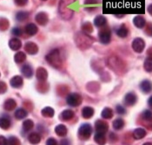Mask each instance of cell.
Instances as JSON below:
<instances>
[{"instance_id": "cell-1", "label": "cell", "mask_w": 152, "mask_h": 145, "mask_svg": "<svg viewBox=\"0 0 152 145\" xmlns=\"http://www.w3.org/2000/svg\"><path fill=\"white\" fill-rule=\"evenodd\" d=\"M46 61L54 67H58L61 66V60H60V53L58 49L52 50L46 56Z\"/></svg>"}, {"instance_id": "cell-2", "label": "cell", "mask_w": 152, "mask_h": 145, "mask_svg": "<svg viewBox=\"0 0 152 145\" xmlns=\"http://www.w3.org/2000/svg\"><path fill=\"white\" fill-rule=\"evenodd\" d=\"M91 133H92V127L89 123L83 124L78 129V135L81 139H83V140L90 138Z\"/></svg>"}, {"instance_id": "cell-3", "label": "cell", "mask_w": 152, "mask_h": 145, "mask_svg": "<svg viewBox=\"0 0 152 145\" xmlns=\"http://www.w3.org/2000/svg\"><path fill=\"white\" fill-rule=\"evenodd\" d=\"M66 101H67V104L69 106H70V107H77V106L81 104L82 98H81V96L78 94L72 93V94H70L67 96Z\"/></svg>"}, {"instance_id": "cell-4", "label": "cell", "mask_w": 152, "mask_h": 145, "mask_svg": "<svg viewBox=\"0 0 152 145\" xmlns=\"http://www.w3.org/2000/svg\"><path fill=\"white\" fill-rule=\"evenodd\" d=\"M145 47V42L142 38H136L133 42H132V48L133 50L137 53H141L143 49Z\"/></svg>"}, {"instance_id": "cell-5", "label": "cell", "mask_w": 152, "mask_h": 145, "mask_svg": "<svg viewBox=\"0 0 152 145\" xmlns=\"http://www.w3.org/2000/svg\"><path fill=\"white\" fill-rule=\"evenodd\" d=\"M99 40L101 43L107 45L110 42V32L109 30H102L99 32Z\"/></svg>"}, {"instance_id": "cell-6", "label": "cell", "mask_w": 152, "mask_h": 145, "mask_svg": "<svg viewBox=\"0 0 152 145\" xmlns=\"http://www.w3.org/2000/svg\"><path fill=\"white\" fill-rule=\"evenodd\" d=\"M140 89L144 94H149L152 91V82L149 80H144L140 83Z\"/></svg>"}, {"instance_id": "cell-7", "label": "cell", "mask_w": 152, "mask_h": 145, "mask_svg": "<svg viewBox=\"0 0 152 145\" xmlns=\"http://www.w3.org/2000/svg\"><path fill=\"white\" fill-rule=\"evenodd\" d=\"M137 101V97L134 93H128L124 97V103L127 106H133L136 104Z\"/></svg>"}, {"instance_id": "cell-8", "label": "cell", "mask_w": 152, "mask_h": 145, "mask_svg": "<svg viewBox=\"0 0 152 145\" xmlns=\"http://www.w3.org/2000/svg\"><path fill=\"white\" fill-rule=\"evenodd\" d=\"M95 126H96V132L105 134L107 132V130H108V124L104 121H101V120H98V121H96Z\"/></svg>"}, {"instance_id": "cell-9", "label": "cell", "mask_w": 152, "mask_h": 145, "mask_svg": "<svg viewBox=\"0 0 152 145\" xmlns=\"http://www.w3.org/2000/svg\"><path fill=\"white\" fill-rule=\"evenodd\" d=\"M9 47L13 51H18V50L21 48L22 43H21L20 39H18L17 38H13L9 41Z\"/></svg>"}, {"instance_id": "cell-10", "label": "cell", "mask_w": 152, "mask_h": 145, "mask_svg": "<svg viewBox=\"0 0 152 145\" xmlns=\"http://www.w3.org/2000/svg\"><path fill=\"white\" fill-rule=\"evenodd\" d=\"M25 51L29 53V54H36L38 51V47L36 45L35 43L33 42H28L25 44V47H24Z\"/></svg>"}, {"instance_id": "cell-11", "label": "cell", "mask_w": 152, "mask_h": 145, "mask_svg": "<svg viewBox=\"0 0 152 145\" xmlns=\"http://www.w3.org/2000/svg\"><path fill=\"white\" fill-rule=\"evenodd\" d=\"M36 21L41 25H45L48 22V16L45 12H39L36 16Z\"/></svg>"}, {"instance_id": "cell-12", "label": "cell", "mask_w": 152, "mask_h": 145, "mask_svg": "<svg viewBox=\"0 0 152 145\" xmlns=\"http://www.w3.org/2000/svg\"><path fill=\"white\" fill-rule=\"evenodd\" d=\"M10 83H11L12 87H15V88H19V87H22V85H23V78H22L21 76H18V75L14 76L12 80H11V82H10Z\"/></svg>"}, {"instance_id": "cell-13", "label": "cell", "mask_w": 152, "mask_h": 145, "mask_svg": "<svg viewBox=\"0 0 152 145\" xmlns=\"http://www.w3.org/2000/svg\"><path fill=\"white\" fill-rule=\"evenodd\" d=\"M37 31H38V29H37V25L33 23H30L25 26V33L30 36L35 35L37 33Z\"/></svg>"}, {"instance_id": "cell-14", "label": "cell", "mask_w": 152, "mask_h": 145, "mask_svg": "<svg viewBox=\"0 0 152 145\" xmlns=\"http://www.w3.org/2000/svg\"><path fill=\"white\" fill-rule=\"evenodd\" d=\"M133 23H134L136 27L142 28V27H144V25L146 24V21H145L144 18H142V16H137L133 18Z\"/></svg>"}, {"instance_id": "cell-15", "label": "cell", "mask_w": 152, "mask_h": 145, "mask_svg": "<svg viewBox=\"0 0 152 145\" xmlns=\"http://www.w3.org/2000/svg\"><path fill=\"white\" fill-rule=\"evenodd\" d=\"M146 135V131L144 129H142V128H138V129H136L133 132V137L137 140H140L142 139L144 136Z\"/></svg>"}, {"instance_id": "cell-16", "label": "cell", "mask_w": 152, "mask_h": 145, "mask_svg": "<svg viewBox=\"0 0 152 145\" xmlns=\"http://www.w3.org/2000/svg\"><path fill=\"white\" fill-rule=\"evenodd\" d=\"M94 140L96 143H97L99 145L105 144L106 139L104 133H100V132H96L95 136H94Z\"/></svg>"}, {"instance_id": "cell-17", "label": "cell", "mask_w": 152, "mask_h": 145, "mask_svg": "<svg viewBox=\"0 0 152 145\" xmlns=\"http://www.w3.org/2000/svg\"><path fill=\"white\" fill-rule=\"evenodd\" d=\"M82 115L83 117L85 119H90L94 115V109L91 107H84L82 109Z\"/></svg>"}, {"instance_id": "cell-18", "label": "cell", "mask_w": 152, "mask_h": 145, "mask_svg": "<svg viewBox=\"0 0 152 145\" xmlns=\"http://www.w3.org/2000/svg\"><path fill=\"white\" fill-rule=\"evenodd\" d=\"M47 76H48L47 71L45 68L39 67V68L37 69V78L38 81H45L47 79Z\"/></svg>"}, {"instance_id": "cell-19", "label": "cell", "mask_w": 152, "mask_h": 145, "mask_svg": "<svg viewBox=\"0 0 152 145\" xmlns=\"http://www.w3.org/2000/svg\"><path fill=\"white\" fill-rule=\"evenodd\" d=\"M128 33H129V30H128V28L124 24H122L120 27H118L117 29V36H119L120 38H125V37H127Z\"/></svg>"}, {"instance_id": "cell-20", "label": "cell", "mask_w": 152, "mask_h": 145, "mask_svg": "<svg viewBox=\"0 0 152 145\" xmlns=\"http://www.w3.org/2000/svg\"><path fill=\"white\" fill-rule=\"evenodd\" d=\"M28 139H29V142H30L31 144H39L40 141H41V136H40L39 134L34 132V133H31L29 135Z\"/></svg>"}, {"instance_id": "cell-21", "label": "cell", "mask_w": 152, "mask_h": 145, "mask_svg": "<svg viewBox=\"0 0 152 145\" xmlns=\"http://www.w3.org/2000/svg\"><path fill=\"white\" fill-rule=\"evenodd\" d=\"M11 126V121L8 117H0V128L3 129H8Z\"/></svg>"}, {"instance_id": "cell-22", "label": "cell", "mask_w": 152, "mask_h": 145, "mask_svg": "<svg viewBox=\"0 0 152 145\" xmlns=\"http://www.w3.org/2000/svg\"><path fill=\"white\" fill-rule=\"evenodd\" d=\"M55 132L59 136H64L67 134V129H66V127L64 125L59 124L55 128Z\"/></svg>"}, {"instance_id": "cell-23", "label": "cell", "mask_w": 152, "mask_h": 145, "mask_svg": "<svg viewBox=\"0 0 152 145\" xmlns=\"http://www.w3.org/2000/svg\"><path fill=\"white\" fill-rule=\"evenodd\" d=\"M106 18L103 16H97L95 19H94V24L96 27H103L106 24Z\"/></svg>"}, {"instance_id": "cell-24", "label": "cell", "mask_w": 152, "mask_h": 145, "mask_svg": "<svg viewBox=\"0 0 152 145\" xmlns=\"http://www.w3.org/2000/svg\"><path fill=\"white\" fill-rule=\"evenodd\" d=\"M16 106H17V103H16V101L13 100V99H9V100H7L5 102H4V108L6 109V110H8V111H12L13 109L16 108Z\"/></svg>"}, {"instance_id": "cell-25", "label": "cell", "mask_w": 152, "mask_h": 145, "mask_svg": "<svg viewBox=\"0 0 152 145\" xmlns=\"http://www.w3.org/2000/svg\"><path fill=\"white\" fill-rule=\"evenodd\" d=\"M22 72L26 78H31L33 75V70L31 66L29 65H24L22 67Z\"/></svg>"}, {"instance_id": "cell-26", "label": "cell", "mask_w": 152, "mask_h": 145, "mask_svg": "<svg viewBox=\"0 0 152 145\" xmlns=\"http://www.w3.org/2000/svg\"><path fill=\"white\" fill-rule=\"evenodd\" d=\"M54 109L50 107H46L45 109H43L42 110V115L45 116V117H47V118H51L54 116Z\"/></svg>"}, {"instance_id": "cell-27", "label": "cell", "mask_w": 152, "mask_h": 145, "mask_svg": "<svg viewBox=\"0 0 152 145\" xmlns=\"http://www.w3.org/2000/svg\"><path fill=\"white\" fill-rule=\"evenodd\" d=\"M27 116V111L23 109H18L15 112V117L18 120H22Z\"/></svg>"}, {"instance_id": "cell-28", "label": "cell", "mask_w": 152, "mask_h": 145, "mask_svg": "<svg viewBox=\"0 0 152 145\" xmlns=\"http://www.w3.org/2000/svg\"><path fill=\"white\" fill-rule=\"evenodd\" d=\"M73 116H74V112L72 110H70V109L64 110L62 113V119H64L65 121H69L70 119H72Z\"/></svg>"}, {"instance_id": "cell-29", "label": "cell", "mask_w": 152, "mask_h": 145, "mask_svg": "<svg viewBox=\"0 0 152 145\" xmlns=\"http://www.w3.org/2000/svg\"><path fill=\"white\" fill-rule=\"evenodd\" d=\"M124 127V121L121 118H117L113 121V128L117 130H120Z\"/></svg>"}, {"instance_id": "cell-30", "label": "cell", "mask_w": 152, "mask_h": 145, "mask_svg": "<svg viewBox=\"0 0 152 145\" xmlns=\"http://www.w3.org/2000/svg\"><path fill=\"white\" fill-rule=\"evenodd\" d=\"M25 59H26V55L23 52H18L14 56V60L17 63H22L25 61Z\"/></svg>"}, {"instance_id": "cell-31", "label": "cell", "mask_w": 152, "mask_h": 145, "mask_svg": "<svg viewBox=\"0 0 152 145\" xmlns=\"http://www.w3.org/2000/svg\"><path fill=\"white\" fill-rule=\"evenodd\" d=\"M113 116V111L110 108H105L102 111V117L104 119H110Z\"/></svg>"}, {"instance_id": "cell-32", "label": "cell", "mask_w": 152, "mask_h": 145, "mask_svg": "<svg viewBox=\"0 0 152 145\" xmlns=\"http://www.w3.org/2000/svg\"><path fill=\"white\" fill-rule=\"evenodd\" d=\"M33 127H34V123H33V121H31V120L28 119V120H25V121H23V128L25 131H29V130L32 129Z\"/></svg>"}, {"instance_id": "cell-33", "label": "cell", "mask_w": 152, "mask_h": 145, "mask_svg": "<svg viewBox=\"0 0 152 145\" xmlns=\"http://www.w3.org/2000/svg\"><path fill=\"white\" fill-rule=\"evenodd\" d=\"M143 67H144L145 71L149 72H152V58H147L145 60L144 64H143Z\"/></svg>"}, {"instance_id": "cell-34", "label": "cell", "mask_w": 152, "mask_h": 145, "mask_svg": "<svg viewBox=\"0 0 152 145\" xmlns=\"http://www.w3.org/2000/svg\"><path fill=\"white\" fill-rule=\"evenodd\" d=\"M29 16V13L26 12H19L17 13L16 15V18L18 20V21H23L25 20Z\"/></svg>"}, {"instance_id": "cell-35", "label": "cell", "mask_w": 152, "mask_h": 145, "mask_svg": "<svg viewBox=\"0 0 152 145\" xmlns=\"http://www.w3.org/2000/svg\"><path fill=\"white\" fill-rule=\"evenodd\" d=\"M142 118L146 121H152V113L150 110H145L142 113Z\"/></svg>"}, {"instance_id": "cell-36", "label": "cell", "mask_w": 152, "mask_h": 145, "mask_svg": "<svg viewBox=\"0 0 152 145\" xmlns=\"http://www.w3.org/2000/svg\"><path fill=\"white\" fill-rule=\"evenodd\" d=\"M12 34L17 37L20 36V35H22V30L18 27H15L12 29Z\"/></svg>"}, {"instance_id": "cell-37", "label": "cell", "mask_w": 152, "mask_h": 145, "mask_svg": "<svg viewBox=\"0 0 152 145\" xmlns=\"http://www.w3.org/2000/svg\"><path fill=\"white\" fill-rule=\"evenodd\" d=\"M116 109H117V112L119 115H124L126 113V109H124L123 106H121V105H117Z\"/></svg>"}, {"instance_id": "cell-38", "label": "cell", "mask_w": 152, "mask_h": 145, "mask_svg": "<svg viewBox=\"0 0 152 145\" xmlns=\"http://www.w3.org/2000/svg\"><path fill=\"white\" fill-rule=\"evenodd\" d=\"M46 145H58V142H57L56 139H54V138L51 137V138H49L47 140Z\"/></svg>"}, {"instance_id": "cell-39", "label": "cell", "mask_w": 152, "mask_h": 145, "mask_svg": "<svg viewBox=\"0 0 152 145\" xmlns=\"http://www.w3.org/2000/svg\"><path fill=\"white\" fill-rule=\"evenodd\" d=\"M14 1H15L16 4L18 5V6H23L28 2V0H14Z\"/></svg>"}, {"instance_id": "cell-40", "label": "cell", "mask_w": 152, "mask_h": 145, "mask_svg": "<svg viewBox=\"0 0 152 145\" xmlns=\"http://www.w3.org/2000/svg\"><path fill=\"white\" fill-rule=\"evenodd\" d=\"M6 91V85L4 82H0V94H4Z\"/></svg>"}, {"instance_id": "cell-41", "label": "cell", "mask_w": 152, "mask_h": 145, "mask_svg": "<svg viewBox=\"0 0 152 145\" xmlns=\"http://www.w3.org/2000/svg\"><path fill=\"white\" fill-rule=\"evenodd\" d=\"M0 145H8V142L5 137L0 136Z\"/></svg>"}, {"instance_id": "cell-42", "label": "cell", "mask_w": 152, "mask_h": 145, "mask_svg": "<svg viewBox=\"0 0 152 145\" xmlns=\"http://www.w3.org/2000/svg\"><path fill=\"white\" fill-rule=\"evenodd\" d=\"M3 25H4V29H6V28L9 26V22H8L7 20H5V21H4V23H1V24H0V29H1V30H2V28H3V27H2Z\"/></svg>"}, {"instance_id": "cell-43", "label": "cell", "mask_w": 152, "mask_h": 145, "mask_svg": "<svg viewBox=\"0 0 152 145\" xmlns=\"http://www.w3.org/2000/svg\"><path fill=\"white\" fill-rule=\"evenodd\" d=\"M61 145H70V144H69V141L65 139V140H63L61 142Z\"/></svg>"}, {"instance_id": "cell-44", "label": "cell", "mask_w": 152, "mask_h": 145, "mask_svg": "<svg viewBox=\"0 0 152 145\" xmlns=\"http://www.w3.org/2000/svg\"><path fill=\"white\" fill-rule=\"evenodd\" d=\"M148 104H149L150 107H151L152 108V96H151L149 98V100H148Z\"/></svg>"}, {"instance_id": "cell-45", "label": "cell", "mask_w": 152, "mask_h": 145, "mask_svg": "<svg viewBox=\"0 0 152 145\" xmlns=\"http://www.w3.org/2000/svg\"><path fill=\"white\" fill-rule=\"evenodd\" d=\"M148 12H149V13L152 16V4L149 5V7H148Z\"/></svg>"}, {"instance_id": "cell-46", "label": "cell", "mask_w": 152, "mask_h": 145, "mask_svg": "<svg viewBox=\"0 0 152 145\" xmlns=\"http://www.w3.org/2000/svg\"><path fill=\"white\" fill-rule=\"evenodd\" d=\"M143 145H152L151 143H145Z\"/></svg>"}, {"instance_id": "cell-47", "label": "cell", "mask_w": 152, "mask_h": 145, "mask_svg": "<svg viewBox=\"0 0 152 145\" xmlns=\"http://www.w3.org/2000/svg\"><path fill=\"white\" fill-rule=\"evenodd\" d=\"M42 1H46V0H42Z\"/></svg>"}]
</instances>
